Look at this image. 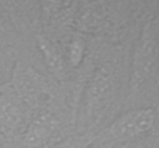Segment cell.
<instances>
[{
	"instance_id": "cell-4",
	"label": "cell",
	"mask_w": 159,
	"mask_h": 148,
	"mask_svg": "<svg viewBox=\"0 0 159 148\" xmlns=\"http://www.w3.org/2000/svg\"><path fill=\"white\" fill-rule=\"evenodd\" d=\"M54 127H56V120L53 119V116L50 113L36 116L31 120V123L26 127V131H25V136H23L26 145H30V147L42 145L53 134Z\"/></svg>"
},
{
	"instance_id": "cell-1",
	"label": "cell",
	"mask_w": 159,
	"mask_h": 148,
	"mask_svg": "<svg viewBox=\"0 0 159 148\" xmlns=\"http://www.w3.org/2000/svg\"><path fill=\"white\" fill-rule=\"evenodd\" d=\"M156 120V111L155 108H141L136 111H130L119 119H116L108 133L114 139H131L138 137L141 134L148 133L155 127Z\"/></svg>"
},
{
	"instance_id": "cell-2",
	"label": "cell",
	"mask_w": 159,
	"mask_h": 148,
	"mask_svg": "<svg viewBox=\"0 0 159 148\" xmlns=\"http://www.w3.org/2000/svg\"><path fill=\"white\" fill-rule=\"evenodd\" d=\"M156 59V43L153 36L145 31L141 37V42L136 48L133 59V71H131V87L134 90L141 88L142 83L152 73L153 63Z\"/></svg>"
},
{
	"instance_id": "cell-3",
	"label": "cell",
	"mask_w": 159,
	"mask_h": 148,
	"mask_svg": "<svg viewBox=\"0 0 159 148\" xmlns=\"http://www.w3.org/2000/svg\"><path fill=\"white\" fill-rule=\"evenodd\" d=\"M22 120L20 94L14 88H3L0 91V127L5 130H16Z\"/></svg>"
},
{
	"instance_id": "cell-12",
	"label": "cell",
	"mask_w": 159,
	"mask_h": 148,
	"mask_svg": "<svg viewBox=\"0 0 159 148\" xmlns=\"http://www.w3.org/2000/svg\"><path fill=\"white\" fill-rule=\"evenodd\" d=\"M0 148H3V147H2V144H0Z\"/></svg>"
},
{
	"instance_id": "cell-11",
	"label": "cell",
	"mask_w": 159,
	"mask_h": 148,
	"mask_svg": "<svg viewBox=\"0 0 159 148\" xmlns=\"http://www.w3.org/2000/svg\"><path fill=\"white\" fill-rule=\"evenodd\" d=\"M2 79H3V77H2V71H0V83H2Z\"/></svg>"
},
{
	"instance_id": "cell-9",
	"label": "cell",
	"mask_w": 159,
	"mask_h": 148,
	"mask_svg": "<svg viewBox=\"0 0 159 148\" xmlns=\"http://www.w3.org/2000/svg\"><path fill=\"white\" fill-rule=\"evenodd\" d=\"M85 56V43L80 39H73L68 47H66V60L70 63V66L76 68L82 63Z\"/></svg>"
},
{
	"instance_id": "cell-8",
	"label": "cell",
	"mask_w": 159,
	"mask_h": 148,
	"mask_svg": "<svg viewBox=\"0 0 159 148\" xmlns=\"http://www.w3.org/2000/svg\"><path fill=\"white\" fill-rule=\"evenodd\" d=\"M42 8H43V12L53 22L62 23V22H68V20H71L74 17L77 3H51V2H45V3H42Z\"/></svg>"
},
{
	"instance_id": "cell-7",
	"label": "cell",
	"mask_w": 159,
	"mask_h": 148,
	"mask_svg": "<svg viewBox=\"0 0 159 148\" xmlns=\"http://www.w3.org/2000/svg\"><path fill=\"white\" fill-rule=\"evenodd\" d=\"M37 43H39V49L50 68V71L53 73L57 79H63L65 77V73H66V68H65V62L62 59V56L59 54V51L56 49L53 43L45 39L43 36H39L37 37Z\"/></svg>"
},
{
	"instance_id": "cell-6",
	"label": "cell",
	"mask_w": 159,
	"mask_h": 148,
	"mask_svg": "<svg viewBox=\"0 0 159 148\" xmlns=\"http://www.w3.org/2000/svg\"><path fill=\"white\" fill-rule=\"evenodd\" d=\"M111 74L107 71L105 68H99L90 83L88 88V103L90 106H98L99 103H102L105 97L111 91Z\"/></svg>"
},
{
	"instance_id": "cell-10",
	"label": "cell",
	"mask_w": 159,
	"mask_h": 148,
	"mask_svg": "<svg viewBox=\"0 0 159 148\" xmlns=\"http://www.w3.org/2000/svg\"><path fill=\"white\" fill-rule=\"evenodd\" d=\"M54 148H73V145L70 142H62V144H59L57 147H54Z\"/></svg>"
},
{
	"instance_id": "cell-5",
	"label": "cell",
	"mask_w": 159,
	"mask_h": 148,
	"mask_svg": "<svg viewBox=\"0 0 159 148\" xmlns=\"http://www.w3.org/2000/svg\"><path fill=\"white\" fill-rule=\"evenodd\" d=\"M102 9L99 3H82L77 5L74 12V23L84 33L96 31L102 23Z\"/></svg>"
}]
</instances>
